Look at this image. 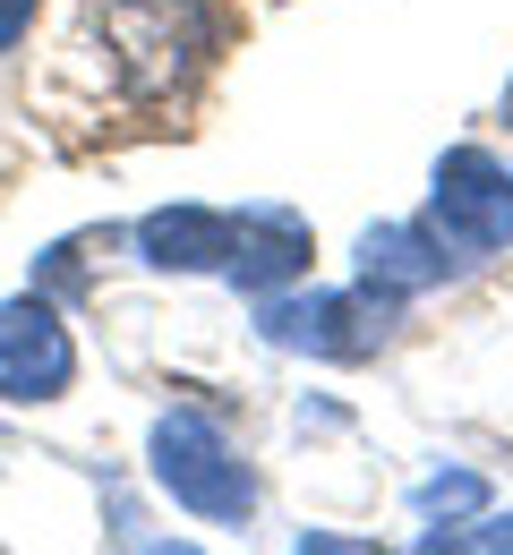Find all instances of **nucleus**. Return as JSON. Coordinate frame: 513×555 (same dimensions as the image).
Instances as JSON below:
<instances>
[{"instance_id":"nucleus-1","label":"nucleus","mask_w":513,"mask_h":555,"mask_svg":"<svg viewBox=\"0 0 513 555\" xmlns=\"http://www.w3.org/2000/svg\"><path fill=\"white\" fill-rule=\"evenodd\" d=\"M222 43L215 0H103V52L138 103L189 94Z\"/></svg>"},{"instance_id":"nucleus-2","label":"nucleus","mask_w":513,"mask_h":555,"mask_svg":"<svg viewBox=\"0 0 513 555\" xmlns=\"http://www.w3.org/2000/svg\"><path fill=\"white\" fill-rule=\"evenodd\" d=\"M154 453V487L171 495V504H189L197 521H248L257 513V479L240 470V453H231V436H222L206 411H163L146 436Z\"/></svg>"},{"instance_id":"nucleus-3","label":"nucleus","mask_w":513,"mask_h":555,"mask_svg":"<svg viewBox=\"0 0 513 555\" xmlns=\"http://www.w3.org/2000/svg\"><path fill=\"white\" fill-rule=\"evenodd\" d=\"M428 240L445 257H497L513 248V171L479 145H453L428 189Z\"/></svg>"},{"instance_id":"nucleus-4","label":"nucleus","mask_w":513,"mask_h":555,"mask_svg":"<svg viewBox=\"0 0 513 555\" xmlns=\"http://www.w3.org/2000/svg\"><path fill=\"white\" fill-rule=\"evenodd\" d=\"M394 325V299L360 282V291H308V299H274L257 308V334L274 350H308V359H368Z\"/></svg>"},{"instance_id":"nucleus-5","label":"nucleus","mask_w":513,"mask_h":555,"mask_svg":"<svg viewBox=\"0 0 513 555\" xmlns=\"http://www.w3.org/2000/svg\"><path fill=\"white\" fill-rule=\"evenodd\" d=\"M69 385H77V343L61 325V308L43 291L9 299L0 308V402L35 411V402H61Z\"/></svg>"},{"instance_id":"nucleus-6","label":"nucleus","mask_w":513,"mask_h":555,"mask_svg":"<svg viewBox=\"0 0 513 555\" xmlns=\"http://www.w3.org/2000/svg\"><path fill=\"white\" fill-rule=\"evenodd\" d=\"M308 257H317V240H308V222L283 206H257V214H231V257H222V274L240 282V291H283V282L308 274Z\"/></svg>"},{"instance_id":"nucleus-7","label":"nucleus","mask_w":513,"mask_h":555,"mask_svg":"<svg viewBox=\"0 0 513 555\" xmlns=\"http://www.w3.org/2000/svg\"><path fill=\"white\" fill-rule=\"evenodd\" d=\"M138 248H146L154 274H206L231 257V214L215 206H163L138 222Z\"/></svg>"},{"instance_id":"nucleus-8","label":"nucleus","mask_w":513,"mask_h":555,"mask_svg":"<svg viewBox=\"0 0 513 555\" xmlns=\"http://www.w3.org/2000/svg\"><path fill=\"white\" fill-rule=\"evenodd\" d=\"M445 266H453V257L428 240V222H376V231L360 240V282H376L385 299H420V291H437Z\"/></svg>"},{"instance_id":"nucleus-9","label":"nucleus","mask_w":513,"mask_h":555,"mask_svg":"<svg viewBox=\"0 0 513 555\" xmlns=\"http://www.w3.org/2000/svg\"><path fill=\"white\" fill-rule=\"evenodd\" d=\"M479 504H488V487L471 479V470H453V479H428V487H420V513H428V521H462V513H479Z\"/></svg>"},{"instance_id":"nucleus-10","label":"nucleus","mask_w":513,"mask_h":555,"mask_svg":"<svg viewBox=\"0 0 513 555\" xmlns=\"http://www.w3.org/2000/svg\"><path fill=\"white\" fill-rule=\"evenodd\" d=\"M428 547H488V555H505L513 547V513H488L479 530H453V521H445V530H428Z\"/></svg>"},{"instance_id":"nucleus-11","label":"nucleus","mask_w":513,"mask_h":555,"mask_svg":"<svg viewBox=\"0 0 513 555\" xmlns=\"http://www.w3.org/2000/svg\"><path fill=\"white\" fill-rule=\"evenodd\" d=\"M35 9H43V0H0V52H17V35L35 26Z\"/></svg>"},{"instance_id":"nucleus-12","label":"nucleus","mask_w":513,"mask_h":555,"mask_svg":"<svg viewBox=\"0 0 513 555\" xmlns=\"http://www.w3.org/2000/svg\"><path fill=\"white\" fill-rule=\"evenodd\" d=\"M505 112H513V94H505Z\"/></svg>"}]
</instances>
